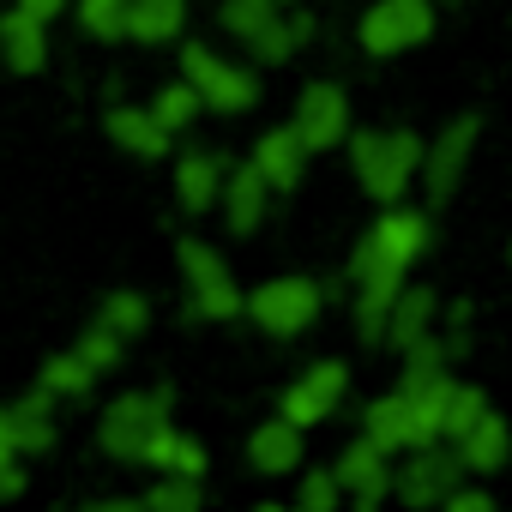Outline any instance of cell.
<instances>
[{
  "label": "cell",
  "mask_w": 512,
  "mask_h": 512,
  "mask_svg": "<svg viewBox=\"0 0 512 512\" xmlns=\"http://www.w3.org/2000/svg\"><path fill=\"white\" fill-rule=\"evenodd\" d=\"M422 247H428V211H410L404 199L398 205H380V217L356 241V253H350V284H356V332L368 344H380L386 308L410 284V266L422 260Z\"/></svg>",
  "instance_id": "cell-1"
},
{
  "label": "cell",
  "mask_w": 512,
  "mask_h": 512,
  "mask_svg": "<svg viewBox=\"0 0 512 512\" xmlns=\"http://www.w3.org/2000/svg\"><path fill=\"white\" fill-rule=\"evenodd\" d=\"M97 446L115 464H151L163 470L169 446H175V422H169V392H121L103 416H97Z\"/></svg>",
  "instance_id": "cell-2"
},
{
  "label": "cell",
  "mask_w": 512,
  "mask_h": 512,
  "mask_svg": "<svg viewBox=\"0 0 512 512\" xmlns=\"http://www.w3.org/2000/svg\"><path fill=\"white\" fill-rule=\"evenodd\" d=\"M350 169L362 181V193L374 205H398L410 187H416V169H422V139L410 127H350Z\"/></svg>",
  "instance_id": "cell-3"
},
{
  "label": "cell",
  "mask_w": 512,
  "mask_h": 512,
  "mask_svg": "<svg viewBox=\"0 0 512 512\" xmlns=\"http://www.w3.org/2000/svg\"><path fill=\"white\" fill-rule=\"evenodd\" d=\"M175 266H181V284H187V314L193 320H241V308H247V290L235 284V272H229V260L217 247H205V241H181L175 247Z\"/></svg>",
  "instance_id": "cell-4"
},
{
  "label": "cell",
  "mask_w": 512,
  "mask_h": 512,
  "mask_svg": "<svg viewBox=\"0 0 512 512\" xmlns=\"http://www.w3.org/2000/svg\"><path fill=\"white\" fill-rule=\"evenodd\" d=\"M223 31L253 49V61H290L308 43V19H284V0H223Z\"/></svg>",
  "instance_id": "cell-5"
},
{
  "label": "cell",
  "mask_w": 512,
  "mask_h": 512,
  "mask_svg": "<svg viewBox=\"0 0 512 512\" xmlns=\"http://www.w3.org/2000/svg\"><path fill=\"white\" fill-rule=\"evenodd\" d=\"M320 308H326V290L314 278L290 272V278H266L260 290H247V308L241 314L260 326L266 338H302L320 320Z\"/></svg>",
  "instance_id": "cell-6"
},
{
  "label": "cell",
  "mask_w": 512,
  "mask_h": 512,
  "mask_svg": "<svg viewBox=\"0 0 512 512\" xmlns=\"http://www.w3.org/2000/svg\"><path fill=\"white\" fill-rule=\"evenodd\" d=\"M181 79H187V85L199 91V103L217 109V115H241V109L260 103V79H253L247 67H235V61H223V55L205 49V43H181Z\"/></svg>",
  "instance_id": "cell-7"
},
{
  "label": "cell",
  "mask_w": 512,
  "mask_h": 512,
  "mask_svg": "<svg viewBox=\"0 0 512 512\" xmlns=\"http://www.w3.org/2000/svg\"><path fill=\"white\" fill-rule=\"evenodd\" d=\"M434 37V0H374L356 25V43L374 55V61H392V55H410Z\"/></svg>",
  "instance_id": "cell-8"
},
{
  "label": "cell",
  "mask_w": 512,
  "mask_h": 512,
  "mask_svg": "<svg viewBox=\"0 0 512 512\" xmlns=\"http://www.w3.org/2000/svg\"><path fill=\"white\" fill-rule=\"evenodd\" d=\"M476 139H482V115H458L452 127H440L434 145H422V169H416V181H422L428 205H446V199L464 187L470 157H476Z\"/></svg>",
  "instance_id": "cell-9"
},
{
  "label": "cell",
  "mask_w": 512,
  "mask_h": 512,
  "mask_svg": "<svg viewBox=\"0 0 512 512\" xmlns=\"http://www.w3.org/2000/svg\"><path fill=\"white\" fill-rule=\"evenodd\" d=\"M464 476H470V470H464L458 446L440 452V440H428V446H410V458L392 470V494H398L404 506H440Z\"/></svg>",
  "instance_id": "cell-10"
},
{
  "label": "cell",
  "mask_w": 512,
  "mask_h": 512,
  "mask_svg": "<svg viewBox=\"0 0 512 512\" xmlns=\"http://www.w3.org/2000/svg\"><path fill=\"white\" fill-rule=\"evenodd\" d=\"M296 139L308 145V151H338L344 139H350V91L344 85H332V79H308L302 85V97H296Z\"/></svg>",
  "instance_id": "cell-11"
},
{
  "label": "cell",
  "mask_w": 512,
  "mask_h": 512,
  "mask_svg": "<svg viewBox=\"0 0 512 512\" xmlns=\"http://www.w3.org/2000/svg\"><path fill=\"white\" fill-rule=\"evenodd\" d=\"M344 392H350V368H344V362H314L308 374H296V386L284 392L278 416H290V422L308 434V428H320L326 416H338Z\"/></svg>",
  "instance_id": "cell-12"
},
{
  "label": "cell",
  "mask_w": 512,
  "mask_h": 512,
  "mask_svg": "<svg viewBox=\"0 0 512 512\" xmlns=\"http://www.w3.org/2000/svg\"><path fill=\"white\" fill-rule=\"evenodd\" d=\"M332 476H338V488H344V500H350L356 512H374L380 500H392V452H380L368 434L338 452Z\"/></svg>",
  "instance_id": "cell-13"
},
{
  "label": "cell",
  "mask_w": 512,
  "mask_h": 512,
  "mask_svg": "<svg viewBox=\"0 0 512 512\" xmlns=\"http://www.w3.org/2000/svg\"><path fill=\"white\" fill-rule=\"evenodd\" d=\"M308 157H314V151L296 139V127H266L260 139H253V157H247V163L266 175L272 193H296L302 175H308Z\"/></svg>",
  "instance_id": "cell-14"
},
{
  "label": "cell",
  "mask_w": 512,
  "mask_h": 512,
  "mask_svg": "<svg viewBox=\"0 0 512 512\" xmlns=\"http://www.w3.org/2000/svg\"><path fill=\"white\" fill-rule=\"evenodd\" d=\"M266 205H272V187H266V175L253 169V163H235V169H223L217 211H223L229 235H253V229L266 223Z\"/></svg>",
  "instance_id": "cell-15"
},
{
  "label": "cell",
  "mask_w": 512,
  "mask_h": 512,
  "mask_svg": "<svg viewBox=\"0 0 512 512\" xmlns=\"http://www.w3.org/2000/svg\"><path fill=\"white\" fill-rule=\"evenodd\" d=\"M103 133L127 151V157H139V163H157V157H169V127L145 109V103H115V109H103Z\"/></svg>",
  "instance_id": "cell-16"
},
{
  "label": "cell",
  "mask_w": 512,
  "mask_h": 512,
  "mask_svg": "<svg viewBox=\"0 0 512 512\" xmlns=\"http://www.w3.org/2000/svg\"><path fill=\"white\" fill-rule=\"evenodd\" d=\"M452 446H458V458H464L470 476H500V470L512 464V428H506V416H500L494 404H488Z\"/></svg>",
  "instance_id": "cell-17"
},
{
  "label": "cell",
  "mask_w": 512,
  "mask_h": 512,
  "mask_svg": "<svg viewBox=\"0 0 512 512\" xmlns=\"http://www.w3.org/2000/svg\"><path fill=\"white\" fill-rule=\"evenodd\" d=\"M362 434L380 446V452H410V446H428L422 440V422H416V410H410V398L404 392H380L368 410H362Z\"/></svg>",
  "instance_id": "cell-18"
},
{
  "label": "cell",
  "mask_w": 512,
  "mask_h": 512,
  "mask_svg": "<svg viewBox=\"0 0 512 512\" xmlns=\"http://www.w3.org/2000/svg\"><path fill=\"white\" fill-rule=\"evenodd\" d=\"M302 428L290 422V416H272V422H260L247 434V464L260 470V476H296L302 470Z\"/></svg>",
  "instance_id": "cell-19"
},
{
  "label": "cell",
  "mask_w": 512,
  "mask_h": 512,
  "mask_svg": "<svg viewBox=\"0 0 512 512\" xmlns=\"http://www.w3.org/2000/svg\"><path fill=\"white\" fill-rule=\"evenodd\" d=\"M434 320H440V296H434L428 284H404V290L392 296V308H386V326H380V344H392V350H404V344H416V338H428V332H434Z\"/></svg>",
  "instance_id": "cell-20"
},
{
  "label": "cell",
  "mask_w": 512,
  "mask_h": 512,
  "mask_svg": "<svg viewBox=\"0 0 512 512\" xmlns=\"http://www.w3.org/2000/svg\"><path fill=\"white\" fill-rule=\"evenodd\" d=\"M217 193H223V157L211 151H181L175 157V199L187 217H205L217 211Z\"/></svg>",
  "instance_id": "cell-21"
},
{
  "label": "cell",
  "mask_w": 512,
  "mask_h": 512,
  "mask_svg": "<svg viewBox=\"0 0 512 512\" xmlns=\"http://www.w3.org/2000/svg\"><path fill=\"white\" fill-rule=\"evenodd\" d=\"M7 428H13V452H25V458H37V452H49L55 446V392H25V398H13L7 404Z\"/></svg>",
  "instance_id": "cell-22"
},
{
  "label": "cell",
  "mask_w": 512,
  "mask_h": 512,
  "mask_svg": "<svg viewBox=\"0 0 512 512\" xmlns=\"http://www.w3.org/2000/svg\"><path fill=\"white\" fill-rule=\"evenodd\" d=\"M0 61H7L13 73H43L49 67V25L43 19H31V13H7V19H0Z\"/></svg>",
  "instance_id": "cell-23"
},
{
  "label": "cell",
  "mask_w": 512,
  "mask_h": 512,
  "mask_svg": "<svg viewBox=\"0 0 512 512\" xmlns=\"http://www.w3.org/2000/svg\"><path fill=\"white\" fill-rule=\"evenodd\" d=\"M187 31V0H127V37L133 43H175Z\"/></svg>",
  "instance_id": "cell-24"
},
{
  "label": "cell",
  "mask_w": 512,
  "mask_h": 512,
  "mask_svg": "<svg viewBox=\"0 0 512 512\" xmlns=\"http://www.w3.org/2000/svg\"><path fill=\"white\" fill-rule=\"evenodd\" d=\"M133 506H139V512H199V506H205V476L157 470V482H151Z\"/></svg>",
  "instance_id": "cell-25"
},
{
  "label": "cell",
  "mask_w": 512,
  "mask_h": 512,
  "mask_svg": "<svg viewBox=\"0 0 512 512\" xmlns=\"http://www.w3.org/2000/svg\"><path fill=\"white\" fill-rule=\"evenodd\" d=\"M37 386H43V392H55V398H85V392L97 386V368H91L79 350H61V356H49V362H43Z\"/></svg>",
  "instance_id": "cell-26"
},
{
  "label": "cell",
  "mask_w": 512,
  "mask_h": 512,
  "mask_svg": "<svg viewBox=\"0 0 512 512\" xmlns=\"http://www.w3.org/2000/svg\"><path fill=\"white\" fill-rule=\"evenodd\" d=\"M145 109H151L169 133H181V127H193V121H199V109H205V103H199V91H193L187 79H175V85H163Z\"/></svg>",
  "instance_id": "cell-27"
},
{
  "label": "cell",
  "mask_w": 512,
  "mask_h": 512,
  "mask_svg": "<svg viewBox=\"0 0 512 512\" xmlns=\"http://www.w3.org/2000/svg\"><path fill=\"white\" fill-rule=\"evenodd\" d=\"M97 320H103V326H115L121 338H139V332L151 326V302H145L139 290H109V296H103V308H97Z\"/></svg>",
  "instance_id": "cell-28"
},
{
  "label": "cell",
  "mask_w": 512,
  "mask_h": 512,
  "mask_svg": "<svg viewBox=\"0 0 512 512\" xmlns=\"http://www.w3.org/2000/svg\"><path fill=\"white\" fill-rule=\"evenodd\" d=\"M482 410H488V392L470 386V380H452V392H446V416H440V440H458Z\"/></svg>",
  "instance_id": "cell-29"
},
{
  "label": "cell",
  "mask_w": 512,
  "mask_h": 512,
  "mask_svg": "<svg viewBox=\"0 0 512 512\" xmlns=\"http://www.w3.org/2000/svg\"><path fill=\"white\" fill-rule=\"evenodd\" d=\"M79 25L97 43H121L127 37V0H79Z\"/></svg>",
  "instance_id": "cell-30"
},
{
  "label": "cell",
  "mask_w": 512,
  "mask_h": 512,
  "mask_svg": "<svg viewBox=\"0 0 512 512\" xmlns=\"http://www.w3.org/2000/svg\"><path fill=\"white\" fill-rule=\"evenodd\" d=\"M338 506H344V488H338L332 464H326V470H302V482H296V512H338Z\"/></svg>",
  "instance_id": "cell-31"
},
{
  "label": "cell",
  "mask_w": 512,
  "mask_h": 512,
  "mask_svg": "<svg viewBox=\"0 0 512 512\" xmlns=\"http://www.w3.org/2000/svg\"><path fill=\"white\" fill-rule=\"evenodd\" d=\"M73 350H79V356H85V362H91L97 374H109V368L121 362V350H127V338H121L115 326H103V320H91V326H85V338H79Z\"/></svg>",
  "instance_id": "cell-32"
},
{
  "label": "cell",
  "mask_w": 512,
  "mask_h": 512,
  "mask_svg": "<svg viewBox=\"0 0 512 512\" xmlns=\"http://www.w3.org/2000/svg\"><path fill=\"white\" fill-rule=\"evenodd\" d=\"M205 464H211V458H205V446H199L193 434H181V428H175V446H169L163 470H181V476H205Z\"/></svg>",
  "instance_id": "cell-33"
},
{
  "label": "cell",
  "mask_w": 512,
  "mask_h": 512,
  "mask_svg": "<svg viewBox=\"0 0 512 512\" xmlns=\"http://www.w3.org/2000/svg\"><path fill=\"white\" fill-rule=\"evenodd\" d=\"M19 494H25V452L0 446V506H7V500H19Z\"/></svg>",
  "instance_id": "cell-34"
},
{
  "label": "cell",
  "mask_w": 512,
  "mask_h": 512,
  "mask_svg": "<svg viewBox=\"0 0 512 512\" xmlns=\"http://www.w3.org/2000/svg\"><path fill=\"white\" fill-rule=\"evenodd\" d=\"M440 506H446V512H494V494H488V488H470V482H458V488H452Z\"/></svg>",
  "instance_id": "cell-35"
},
{
  "label": "cell",
  "mask_w": 512,
  "mask_h": 512,
  "mask_svg": "<svg viewBox=\"0 0 512 512\" xmlns=\"http://www.w3.org/2000/svg\"><path fill=\"white\" fill-rule=\"evenodd\" d=\"M19 13H31V19H43V25H55V19L67 13V0H19Z\"/></svg>",
  "instance_id": "cell-36"
},
{
  "label": "cell",
  "mask_w": 512,
  "mask_h": 512,
  "mask_svg": "<svg viewBox=\"0 0 512 512\" xmlns=\"http://www.w3.org/2000/svg\"><path fill=\"white\" fill-rule=\"evenodd\" d=\"M506 266H512V253H506Z\"/></svg>",
  "instance_id": "cell-37"
}]
</instances>
